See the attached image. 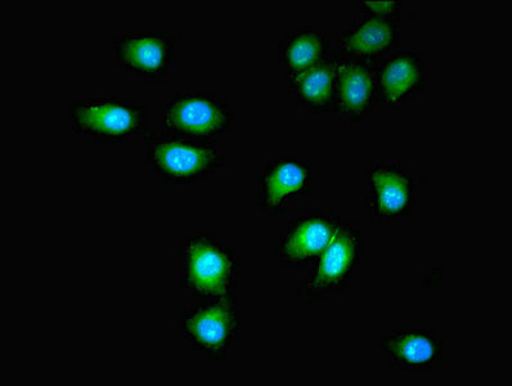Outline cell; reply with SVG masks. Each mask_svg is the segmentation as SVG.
<instances>
[{
    "label": "cell",
    "instance_id": "cell-15",
    "mask_svg": "<svg viewBox=\"0 0 512 386\" xmlns=\"http://www.w3.org/2000/svg\"><path fill=\"white\" fill-rule=\"evenodd\" d=\"M338 60L339 55L330 52L308 69L287 73V84L295 102L311 114L332 112Z\"/></svg>",
    "mask_w": 512,
    "mask_h": 386
},
{
    "label": "cell",
    "instance_id": "cell-10",
    "mask_svg": "<svg viewBox=\"0 0 512 386\" xmlns=\"http://www.w3.org/2000/svg\"><path fill=\"white\" fill-rule=\"evenodd\" d=\"M367 179V212L372 221L385 224L410 217L419 182L408 170L401 165L374 164L367 170Z\"/></svg>",
    "mask_w": 512,
    "mask_h": 386
},
{
    "label": "cell",
    "instance_id": "cell-13",
    "mask_svg": "<svg viewBox=\"0 0 512 386\" xmlns=\"http://www.w3.org/2000/svg\"><path fill=\"white\" fill-rule=\"evenodd\" d=\"M376 102L399 107L416 100L425 87V64L421 52L392 53L376 65Z\"/></svg>",
    "mask_w": 512,
    "mask_h": 386
},
{
    "label": "cell",
    "instance_id": "cell-12",
    "mask_svg": "<svg viewBox=\"0 0 512 386\" xmlns=\"http://www.w3.org/2000/svg\"><path fill=\"white\" fill-rule=\"evenodd\" d=\"M443 340L426 329L381 332L379 350L384 365L392 371H431L442 361Z\"/></svg>",
    "mask_w": 512,
    "mask_h": 386
},
{
    "label": "cell",
    "instance_id": "cell-8",
    "mask_svg": "<svg viewBox=\"0 0 512 386\" xmlns=\"http://www.w3.org/2000/svg\"><path fill=\"white\" fill-rule=\"evenodd\" d=\"M339 215L309 209L291 219L278 237L275 257L282 267L308 268L320 258L340 226Z\"/></svg>",
    "mask_w": 512,
    "mask_h": 386
},
{
    "label": "cell",
    "instance_id": "cell-11",
    "mask_svg": "<svg viewBox=\"0 0 512 386\" xmlns=\"http://www.w3.org/2000/svg\"><path fill=\"white\" fill-rule=\"evenodd\" d=\"M402 42V15H365L338 34L339 55L379 64Z\"/></svg>",
    "mask_w": 512,
    "mask_h": 386
},
{
    "label": "cell",
    "instance_id": "cell-9",
    "mask_svg": "<svg viewBox=\"0 0 512 386\" xmlns=\"http://www.w3.org/2000/svg\"><path fill=\"white\" fill-rule=\"evenodd\" d=\"M311 175L312 166L305 157H275L264 166L256 179V205L272 217L284 215L296 197L308 195Z\"/></svg>",
    "mask_w": 512,
    "mask_h": 386
},
{
    "label": "cell",
    "instance_id": "cell-1",
    "mask_svg": "<svg viewBox=\"0 0 512 386\" xmlns=\"http://www.w3.org/2000/svg\"><path fill=\"white\" fill-rule=\"evenodd\" d=\"M175 264L182 287L197 302L237 294L240 258L233 246L215 233L196 232L178 245Z\"/></svg>",
    "mask_w": 512,
    "mask_h": 386
},
{
    "label": "cell",
    "instance_id": "cell-14",
    "mask_svg": "<svg viewBox=\"0 0 512 386\" xmlns=\"http://www.w3.org/2000/svg\"><path fill=\"white\" fill-rule=\"evenodd\" d=\"M375 69V64L339 55L332 112L344 123H361L374 110Z\"/></svg>",
    "mask_w": 512,
    "mask_h": 386
},
{
    "label": "cell",
    "instance_id": "cell-6",
    "mask_svg": "<svg viewBox=\"0 0 512 386\" xmlns=\"http://www.w3.org/2000/svg\"><path fill=\"white\" fill-rule=\"evenodd\" d=\"M245 325L236 295L197 302L183 311L178 321L183 339L208 361L227 359Z\"/></svg>",
    "mask_w": 512,
    "mask_h": 386
},
{
    "label": "cell",
    "instance_id": "cell-5",
    "mask_svg": "<svg viewBox=\"0 0 512 386\" xmlns=\"http://www.w3.org/2000/svg\"><path fill=\"white\" fill-rule=\"evenodd\" d=\"M235 123L231 103L214 92L174 93L161 106L163 133L190 141L213 142Z\"/></svg>",
    "mask_w": 512,
    "mask_h": 386
},
{
    "label": "cell",
    "instance_id": "cell-3",
    "mask_svg": "<svg viewBox=\"0 0 512 386\" xmlns=\"http://www.w3.org/2000/svg\"><path fill=\"white\" fill-rule=\"evenodd\" d=\"M69 123L75 134L97 145H119L150 129L145 103L114 93L93 94L70 103Z\"/></svg>",
    "mask_w": 512,
    "mask_h": 386
},
{
    "label": "cell",
    "instance_id": "cell-7",
    "mask_svg": "<svg viewBox=\"0 0 512 386\" xmlns=\"http://www.w3.org/2000/svg\"><path fill=\"white\" fill-rule=\"evenodd\" d=\"M115 64L142 82H163L175 64L177 38L161 30H125L112 42Z\"/></svg>",
    "mask_w": 512,
    "mask_h": 386
},
{
    "label": "cell",
    "instance_id": "cell-4",
    "mask_svg": "<svg viewBox=\"0 0 512 386\" xmlns=\"http://www.w3.org/2000/svg\"><path fill=\"white\" fill-rule=\"evenodd\" d=\"M362 257L361 227L354 222L341 221L334 239L296 289V302L311 307L331 296L344 294L361 266Z\"/></svg>",
    "mask_w": 512,
    "mask_h": 386
},
{
    "label": "cell",
    "instance_id": "cell-16",
    "mask_svg": "<svg viewBox=\"0 0 512 386\" xmlns=\"http://www.w3.org/2000/svg\"><path fill=\"white\" fill-rule=\"evenodd\" d=\"M330 38L318 25L287 31L277 47V61L287 73L318 64L330 53Z\"/></svg>",
    "mask_w": 512,
    "mask_h": 386
},
{
    "label": "cell",
    "instance_id": "cell-17",
    "mask_svg": "<svg viewBox=\"0 0 512 386\" xmlns=\"http://www.w3.org/2000/svg\"><path fill=\"white\" fill-rule=\"evenodd\" d=\"M401 2H358L359 11L366 15H402Z\"/></svg>",
    "mask_w": 512,
    "mask_h": 386
},
{
    "label": "cell",
    "instance_id": "cell-2",
    "mask_svg": "<svg viewBox=\"0 0 512 386\" xmlns=\"http://www.w3.org/2000/svg\"><path fill=\"white\" fill-rule=\"evenodd\" d=\"M145 160L169 186H193L222 172L227 157L214 142L190 141L170 134H145Z\"/></svg>",
    "mask_w": 512,
    "mask_h": 386
}]
</instances>
